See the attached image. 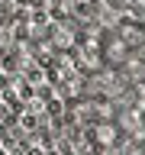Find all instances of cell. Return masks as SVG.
<instances>
[{"instance_id":"obj_1","label":"cell","mask_w":145,"mask_h":155,"mask_svg":"<svg viewBox=\"0 0 145 155\" xmlns=\"http://www.w3.org/2000/svg\"><path fill=\"white\" fill-rule=\"evenodd\" d=\"M74 13H77V16H90V13H94V0H77Z\"/></svg>"},{"instance_id":"obj_2","label":"cell","mask_w":145,"mask_h":155,"mask_svg":"<svg viewBox=\"0 0 145 155\" xmlns=\"http://www.w3.org/2000/svg\"><path fill=\"white\" fill-rule=\"evenodd\" d=\"M110 136H113V133H110V126H100V133H97V139H100V142H110Z\"/></svg>"},{"instance_id":"obj_3","label":"cell","mask_w":145,"mask_h":155,"mask_svg":"<svg viewBox=\"0 0 145 155\" xmlns=\"http://www.w3.org/2000/svg\"><path fill=\"white\" fill-rule=\"evenodd\" d=\"M132 3H142V0H132Z\"/></svg>"}]
</instances>
